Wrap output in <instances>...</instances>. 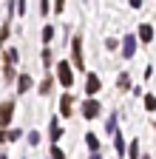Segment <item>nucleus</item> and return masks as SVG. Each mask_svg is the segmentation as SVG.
<instances>
[{"instance_id":"4","label":"nucleus","mask_w":156,"mask_h":159,"mask_svg":"<svg viewBox=\"0 0 156 159\" xmlns=\"http://www.w3.org/2000/svg\"><path fill=\"white\" fill-rule=\"evenodd\" d=\"M133 51H136V37L133 34H125V40H122V54L125 57H133Z\"/></svg>"},{"instance_id":"1","label":"nucleus","mask_w":156,"mask_h":159,"mask_svg":"<svg viewBox=\"0 0 156 159\" xmlns=\"http://www.w3.org/2000/svg\"><path fill=\"white\" fill-rule=\"evenodd\" d=\"M71 57H74V66H80V71H82V37L80 34L71 37Z\"/></svg>"},{"instance_id":"13","label":"nucleus","mask_w":156,"mask_h":159,"mask_svg":"<svg viewBox=\"0 0 156 159\" xmlns=\"http://www.w3.org/2000/svg\"><path fill=\"white\" fill-rule=\"evenodd\" d=\"M3 80H6V83H11V80H14V68H11L9 60H6V68H3Z\"/></svg>"},{"instance_id":"2","label":"nucleus","mask_w":156,"mask_h":159,"mask_svg":"<svg viewBox=\"0 0 156 159\" xmlns=\"http://www.w3.org/2000/svg\"><path fill=\"white\" fill-rule=\"evenodd\" d=\"M100 114H102V105L96 102L94 97H91V99H85V102H82V116H85V119H96Z\"/></svg>"},{"instance_id":"10","label":"nucleus","mask_w":156,"mask_h":159,"mask_svg":"<svg viewBox=\"0 0 156 159\" xmlns=\"http://www.w3.org/2000/svg\"><path fill=\"white\" fill-rule=\"evenodd\" d=\"M114 148H116L119 156H125V136L122 134H114Z\"/></svg>"},{"instance_id":"20","label":"nucleus","mask_w":156,"mask_h":159,"mask_svg":"<svg viewBox=\"0 0 156 159\" xmlns=\"http://www.w3.org/2000/svg\"><path fill=\"white\" fill-rule=\"evenodd\" d=\"M105 128H108V134H116V119H114V116L108 119V125H105Z\"/></svg>"},{"instance_id":"23","label":"nucleus","mask_w":156,"mask_h":159,"mask_svg":"<svg viewBox=\"0 0 156 159\" xmlns=\"http://www.w3.org/2000/svg\"><path fill=\"white\" fill-rule=\"evenodd\" d=\"M40 11H43V14H48V11H51V3H48V0H43V3H40Z\"/></svg>"},{"instance_id":"8","label":"nucleus","mask_w":156,"mask_h":159,"mask_svg":"<svg viewBox=\"0 0 156 159\" xmlns=\"http://www.w3.org/2000/svg\"><path fill=\"white\" fill-rule=\"evenodd\" d=\"M85 142H88L91 153H100V136H96V134H85Z\"/></svg>"},{"instance_id":"28","label":"nucleus","mask_w":156,"mask_h":159,"mask_svg":"<svg viewBox=\"0 0 156 159\" xmlns=\"http://www.w3.org/2000/svg\"><path fill=\"white\" fill-rule=\"evenodd\" d=\"M0 159H9V156H6V153H3V156H0Z\"/></svg>"},{"instance_id":"25","label":"nucleus","mask_w":156,"mask_h":159,"mask_svg":"<svg viewBox=\"0 0 156 159\" xmlns=\"http://www.w3.org/2000/svg\"><path fill=\"white\" fill-rule=\"evenodd\" d=\"M128 3H131L133 9H139V6H142V0H128Z\"/></svg>"},{"instance_id":"18","label":"nucleus","mask_w":156,"mask_h":159,"mask_svg":"<svg viewBox=\"0 0 156 159\" xmlns=\"http://www.w3.org/2000/svg\"><path fill=\"white\" fill-rule=\"evenodd\" d=\"M116 85H119V88H131V80H128V74H122V77H119V83H116Z\"/></svg>"},{"instance_id":"3","label":"nucleus","mask_w":156,"mask_h":159,"mask_svg":"<svg viewBox=\"0 0 156 159\" xmlns=\"http://www.w3.org/2000/svg\"><path fill=\"white\" fill-rule=\"evenodd\" d=\"M57 77H60V83L68 88V85L74 83V74H71V63H65V60H63V63H57Z\"/></svg>"},{"instance_id":"19","label":"nucleus","mask_w":156,"mask_h":159,"mask_svg":"<svg viewBox=\"0 0 156 159\" xmlns=\"http://www.w3.org/2000/svg\"><path fill=\"white\" fill-rule=\"evenodd\" d=\"M40 91H43V94H48V91H51V77H46V80H43V85H40Z\"/></svg>"},{"instance_id":"21","label":"nucleus","mask_w":156,"mask_h":159,"mask_svg":"<svg viewBox=\"0 0 156 159\" xmlns=\"http://www.w3.org/2000/svg\"><path fill=\"white\" fill-rule=\"evenodd\" d=\"M29 142H31V145H37V142H40V134L31 131V134H29Z\"/></svg>"},{"instance_id":"5","label":"nucleus","mask_w":156,"mask_h":159,"mask_svg":"<svg viewBox=\"0 0 156 159\" xmlns=\"http://www.w3.org/2000/svg\"><path fill=\"white\" fill-rule=\"evenodd\" d=\"M100 91V77L96 74H88V80H85V94H96Z\"/></svg>"},{"instance_id":"17","label":"nucleus","mask_w":156,"mask_h":159,"mask_svg":"<svg viewBox=\"0 0 156 159\" xmlns=\"http://www.w3.org/2000/svg\"><path fill=\"white\" fill-rule=\"evenodd\" d=\"M51 159H65V153L57 148V145H51Z\"/></svg>"},{"instance_id":"11","label":"nucleus","mask_w":156,"mask_h":159,"mask_svg":"<svg viewBox=\"0 0 156 159\" xmlns=\"http://www.w3.org/2000/svg\"><path fill=\"white\" fill-rule=\"evenodd\" d=\"M29 88H31V77H29V74H23L20 80H17V91H20V94H26Z\"/></svg>"},{"instance_id":"15","label":"nucleus","mask_w":156,"mask_h":159,"mask_svg":"<svg viewBox=\"0 0 156 159\" xmlns=\"http://www.w3.org/2000/svg\"><path fill=\"white\" fill-rule=\"evenodd\" d=\"M145 108L148 111H156V97H150V94L145 97Z\"/></svg>"},{"instance_id":"26","label":"nucleus","mask_w":156,"mask_h":159,"mask_svg":"<svg viewBox=\"0 0 156 159\" xmlns=\"http://www.w3.org/2000/svg\"><path fill=\"white\" fill-rule=\"evenodd\" d=\"M63 6H65V0H57V11H63Z\"/></svg>"},{"instance_id":"27","label":"nucleus","mask_w":156,"mask_h":159,"mask_svg":"<svg viewBox=\"0 0 156 159\" xmlns=\"http://www.w3.org/2000/svg\"><path fill=\"white\" fill-rule=\"evenodd\" d=\"M91 159H102V156H100V153H91Z\"/></svg>"},{"instance_id":"9","label":"nucleus","mask_w":156,"mask_h":159,"mask_svg":"<svg viewBox=\"0 0 156 159\" xmlns=\"http://www.w3.org/2000/svg\"><path fill=\"white\" fill-rule=\"evenodd\" d=\"M60 134H63V128H60V122H57V116L51 119V128H48V136L54 139V145H57V139H60Z\"/></svg>"},{"instance_id":"7","label":"nucleus","mask_w":156,"mask_h":159,"mask_svg":"<svg viewBox=\"0 0 156 159\" xmlns=\"http://www.w3.org/2000/svg\"><path fill=\"white\" fill-rule=\"evenodd\" d=\"M60 114L63 116H71V94H63V99H60Z\"/></svg>"},{"instance_id":"24","label":"nucleus","mask_w":156,"mask_h":159,"mask_svg":"<svg viewBox=\"0 0 156 159\" xmlns=\"http://www.w3.org/2000/svg\"><path fill=\"white\" fill-rule=\"evenodd\" d=\"M43 63H46V66L51 63V51H48V48H43Z\"/></svg>"},{"instance_id":"14","label":"nucleus","mask_w":156,"mask_h":159,"mask_svg":"<svg viewBox=\"0 0 156 159\" xmlns=\"http://www.w3.org/2000/svg\"><path fill=\"white\" fill-rule=\"evenodd\" d=\"M128 159H139V142H131V148H128Z\"/></svg>"},{"instance_id":"6","label":"nucleus","mask_w":156,"mask_h":159,"mask_svg":"<svg viewBox=\"0 0 156 159\" xmlns=\"http://www.w3.org/2000/svg\"><path fill=\"white\" fill-rule=\"evenodd\" d=\"M11 114H14V105L9 102V99H6V102H3V116H0V122H3V128L11 122Z\"/></svg>"},{"instance_id":"22","label":"nucleus","mask_w":156,"mask_h":159,"mask_svg":"<svg viewBox=\"0 0 156 159\" xmlns=\"http://www.w3.org/2000/svg\"><path fill=\"white\" fill-rule=\"evenodd\" d=\"M17 136H20V131H17V128H14V131H11V134H9V131H6V134H3V139H17Z\"/></svg>"},{"instance_id":"12","label":"nucleus","mask_w":156,"mask_h":159,"mask_svg":"<svg viewBox=\"0 0 156 159\" xmlns=\"http://www.w3.org/2000/svg\"><path fill=\"white\" fill-rule=\"evenodd\" d=\"M139 37L145 40V43H150V40H153V29H150L148 23H142V26H139Z\"/></svg>"},{"instance_id":"16","label":"nucleus","mask_w":156,"mask_h":159,"mask_svg":"<svg viewBox=\"0 0 156 159\" xmlns=\"http://www.w3.org/2000/svg\"><path fill=\"white\" fill-rule=\"evenodd\" d=\"M51 37H54V26H46V29H43V43H48Z\"/></svg>"}]
</instances>
